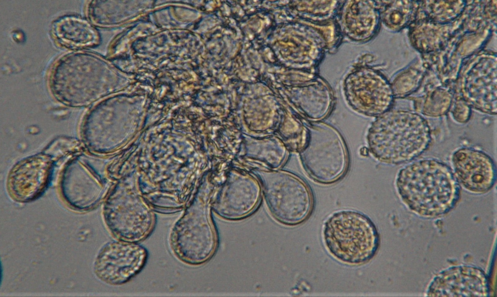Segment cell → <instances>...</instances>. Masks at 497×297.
I'll return each mask as SVG.
<instances>
[{"mask_svg": "<svg viewBox=\"0 0 497 297\" xmlns=\"http://www.w3.org/2000/svg\"><path fill=\"white\" fill-rule=\"evenodd\" d=\"M449 111L453 119L459 124L466 123L472 116L471 107L459 99L455 98Z\"/></svg>", "mask_w": 497, "mask_h": 297, "instance_id": "cell-19", "label": "cell"}, {"mask_svg": "<svg viewBox=\"0 0 497 297\" xmlns=\"http://www.w3.org/2000/svg\"><path fill=\"white\" fill-rule=\"evenodd\" d=\"M430 5L427 9V14L430 17V20L435 21L439 23L445 24L455 19L462 14L464 9L466 1L465 0H429Z\"/></svg>", "mask_w": 497, "mask_h": 297, "instance_id": "cell-17", "label": "cell"}, {"mask_svg": "<svg viewBox=\"0 0 497 297\" xmlns=\"http://www.w3.org/2000/svg\"><path fill=\"white\" fill-rule=\"evenodd\" d=\"M469 64L462 76V86L454 92L455 98L476 110L489 115L497 114L496 58L485 63V56Z\"/></svg>", "mask_w": 497, "mask_h": 297, "instance_id": "cell-10", "label": "cell"}, {"mask_svg": "<svg viewBox=\"0 0 497 297\" xmlns=\"http://www.w3.org/2000/svg\"><path fill=\"white\" fill-rule=\"evenodd\" d=\"M366 139L369 152L376 159L398 165L424 153L431 144L432 136L428 121L420 114L389 110L372 123Z\"/></svg>", "mask_w": 497, "mask_h": 297, "instance_id": "cell-2", "label": "cell"}, {"mask_svg": "<svg viewBox=\"0 0 497 297\" xmlns=\"http://www.w3.org/2000/svg\"><path fill=\"white\" fill-rule=\"evenodd\" d=\"M147 249L138 243L110 241L99 250L94 264V272L104 282L111 285L124 284L138 274L148 258Z\"/></svg>", "mask_w": 497, "mask_h": 297, "instance_id": "cell-8", "label": "cell"}, {"mask_svg": "<svg viewBox=\"0 0 497 297\" xmlns=\"http://www.w3.org/2000/svg\"><path fill=\"white\" fill-rule=\"evenodd\" d=\"M154 212L138 198L112 196L104 205L103 215L107 228L116 239L138 243L153 231L156 221Z\"/></svg>", "mask_w": 497, "mask_h": 297, "instance_id": "cell-7", "label": "cell"}, {"mask_svg": "<svg viewBox=\"0 0 497 297\" xmlns=\"http://www.w3.org/2000/svg\"><path fill=\"white\" fill-rule=\"evenodd\" d=\"M451 163L460 184L471 193H487L496 182V164L482 150L471 147L460 148L452 153Z\"/></svg>", "mask_w": 497, "mask_h": 297, "instance_id": "cell-12", "label": "cell"}, {"mask_svg": "<svg viewBox=\"0 0 497 297\" xmlns=\"http://www.w3.org/2000/svg\"><path fill=\"white\" fill-rule=\"evenodd\" d=\"M454 98L452 90L439 87L412 99L417 112L430 117H439L450 111Z\"/></svg>", "mask_w": 497, "mask_h": 297, "instance_id": "cell-16", "label": "cell"}, {"mask_svg": "<svg viewBox=\"0 0 497 297\" xmlns=\"http://www.w3.org/2000/svg\"><path fill=\"white\" fill-rule=\"evenodd\" d=\"M488 279L481 269L472 266L449 267L438 273L430 283L426 295L435 297H488Z\"/></svg>", "mask_w": 497, "mask_h": 297, "instance_id": "cell-13", "label": "cell"}, {"mask_svg": "<svg viewBox=\"0 0 497 297\" xmlns=\"http://www.w3.org/2000/svg\"><path fill=\"white\" fill-rule=\"evenodd\" d=\"M92 160L91 156L79 155L70 160L63 170L61 192L66 203L75 210H91L102 198V185Z\"/></svg>", "mask_w": 497, "mask_h": 297, "instance_id": "cell-9", "label": "cell"}, {"mask_svg": "<svg viewBox=\"0 0 497 297\" xmlns=\"http://www.w3.org/2000/svg\"><path fill=\"white\" fill-rule=\"evenodd\" d=\"M322 236L330 254L349 265L369 262L380 245L379 234L373 222L354 210H341L330 215L324 222Z\"/></svg>", "mask_w": 497, "mask_h": 297, "instance_id": "cell-4", "label": "cell"}, {"mask_svg": "<svg viewBox=\"0 0 497 297\" xmlns=\"http://www.w3.org/2000/svg\"><path fill=\"white\" fill-rule=\"evenodd\" d=\"M54 161L43 152L15 165L7 179L11 197L16 201L26 202L40 196L49 183Z\"/></svg>", "mask_w": 497, "mask_h": 297, "instance_id": "cell-11", "label": "cell"}, {"mask_svg": "<svg viewBox=\"0 0 497 297\" xmlns=\"http://www.w3.org/2000/svg\"><path fill=\"white\" fill-rule=\"evenodd\" d=\"M266 201L272 216L280 223L290 226L306 220L314 207L313 196L308 185L293 178L282 190L269 191Z\"/></svg>", "mask_w": 497, "mask_h": 297, "instance_id": "cell-14", "label": "cell"}, {"mask_svg": "<svg viewBox=\"0 0 497 297\" xmlns=\"http://www.w3.org/2000/svg\"><path fill=\"white\" fill-rule=\"evenodd\" d=\"M360 152L362 155L366 156L368 155L369 151L368 148L364 147L361 148Z\"/></svg>", "mask_w": 497, "mask_h": 297, "instance_id": "cell-20", "label": "cell"}, {"mask_svg": "<svg viewBox=\"0 0 497 297\" xmlns=\"http://www.w3.org/2000/svg\"><path fill=\"white\" fill-rule=\"evenodd\" d=\"M80 143L77 140L71 138L62 137L53 141L43 152L56 160L69 153L78 151Z\"/></svg>", "mask_w": 497, "mask_h": 297, "instance_id": "cell-18", "label": "cell"}, {"mask_svg": "<svg viewBox=\"0 0 497 297\" xmlns=\"http://www.w3.org/2000/svg\"><path fill=\"white\" fill-rule=\"evenodd\" d=\"M169 244L175 256L186 264H200L212 256L217 236L205 203L195 202L186 208L172 228Z\"/></svg>", "mask_w": 497, "mask_h": 297, "instance_id": "cell-5", "label": "cell"}, {"mask_svg": "<svg viewBox=\"0 0 497 297\" xmlns=\"http://www.w3.org/2000/svg\"><path fill=\"white\" fill-rule=\"evenodd\" d=\"M301 149V159L308 175L323 184L333 183L346 173L348 163L347 148L339 132L322 122L313 123Z\"/></svg>", "mask_w": 497, "mask_h": 297, "instance_id": "cell-6", "label": "cell"}, {"mask_svg": "<svg viewBox=\"0 0 497 297\" xmlns=\"http://www.w3.org/2000/svg\"><path fill=\"white\" fill-rule=\"evenodd\" d=\"M105 66L88 52H73L59 58L49 78L50 89L62 103L83 107L99 99L106 88Z\"/></svg>", "mask_w": 497, "mask_h": 297, "instance_id": "cell-3", "label": "cell"}, {"mask_svg": "<svg viewBox=\"0 0 497 297\" xmlns=\"http://www.w3.org/2000/svg\"><path fill=\"white\" fill-rule=\"evenodd\" d=\"M51 31L59 44L71 49L91 47L99 41L98 33L89 22L77 16H66L55 20Z\"/></svg>", "mask_w": 497, "mask_h": 297, "instance_id": "cell-15", "label": "cell"}, {"mask_svg": "<svg viewBox=\"0 0 497 297\" xmlns=\"http://www.w3.org/2000/svg\"><path fill=\"white\" fill-rule=\"evenodd\" d=\"M395 185L404 204L426 218L443 216L456 205L461 185L450 167L434 158L414 161L400 169Z\"/></svg>", "mask_w": 497, "mask_h": 297, "instance_id": "cell-1", "label": "cell"}]
</instances>
